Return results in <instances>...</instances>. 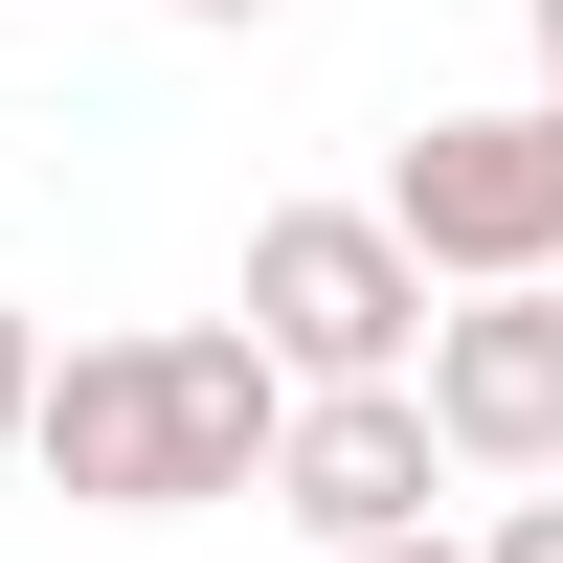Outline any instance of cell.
<instances>
[{"label":"cell","mask_w":563,"mask_h":563,"mask_svg":"<svg viewBox=\"0 0 563 563\" xmlns=\"http://www.w3.org/2000/svg\"><path fill=\"white\" fill-rule=\"evenodd\" d=\"M180 23H271V0H180Z\"/></svg>","instance_id":"cell-10"},{"label":"cell","mask_w":563,"mask_h":563,"mask_svg":"<svg viewBox=\"0 0 563 563\" xmlns=\"http://www.w3.org/2000/svg\"><path fill=\"white\" fill-rule=\"evenodd\" d=\"M23 474L68 496V519H180V406H158V339H68V361H45Z\"/></svg>","instance_id":"cell-4"},{"label":"cell","mask_w":563,"mask_h":563,"mask_svg":"<svg viewBox=\"0 0 563 563\" xmlns=\"http://www.w3.org/2000/svg\"><path fill=\"white\" fill-rule=\"evenodd\" d=\"M429 271H406V225L384 203H271L249 225V339H271V384L294 406H339V384H429Z\"/></svg>","instance_id":"cell-1"},{"label":"cell","mask_w":563,"mask_h":563,"mask_svg":"<svg viewBox=\"0 0 563 563\" xmlns=\"http://www.w3.org/2000/svg\"><path fill=\"white\" fill-rule=\"evenodd\" d=\"M23 429H45V316L0 294V451H23Z\"/></svg>","instance_id":"cell-6"},{"label":"cell","mask_w":563,"mask_h":563,"mask_svg":"<svg viewBox=\"0 0 563 563\" xmlns=\"http://www.w3.org/2000/svg\"><path fill=\"white\" fill-rule=\"evenodd\" d=\"M429 474H451L429 384H339V406H294V451H271V519L361 563V541H429Z\"/></svg>","instance_id":"cell-3"},{"label":"cell","mask_w":563,"mask_h":563,"mask_svg":"<svg viewBox=\"0 0 563 563\" xmlns=\"http://www.w3.org/2000/svg\"><path fill=\"white\" fill-rule=\"evenodd\" d=\"M541 113H563V0H541Z\"/></svg>","instance_id":"cell-9"},{"label":"cell","mask_w":563,"mask_h":563,"mask_svg":"<svg viewBox=\"0 0 563 563\" xmlns=\"http://www.w3.org/2000/svg\"><path fill=\"white\" fill-rule=\"evenodd\" d=\"M429 429H451V474H563V294L429 316Z\"/></svg>","instance_id":"cell-5"},{"label":"cell","mask_w":563,"mask_h":563,"mask_svg":"<svg viewBox=\"0 0 563 563\" xmlns=\"http://www.w3.org/2000/svg\"><path fill=\"white\" fill-rule=\"evenodd\" d=\"M361 563H474V541H451V519H429V541H361Z\"/></svg>","instance_id":"cell-8"},{"label":"cell","mask_w":563,"mask_h":563,"mask_svg":"<svg viewBox=\"0 0 563 563\" xmlns=\"http://www.w3.org/2000/svg\"><path fill=\"white\" fill-rule=\"evenodd\" d=\"M474 563H563V496H496V541Z\"/></svg>","instance_id":"cell-7"},{"label":"cell","mask_w":563,"mask_h":563,"mask_svg":"<svg viewBox=\"0 0 563 563\" xmlns=\"http://www.w3.org/2000/svg\"><path fill=\"white\" fill-rule=\"evenodd\" d=\"M384 225L429 294H563V113L519 90V113H429L384 158Z\"/></svg>","instance_id":"cell-2"}]
</instances>
